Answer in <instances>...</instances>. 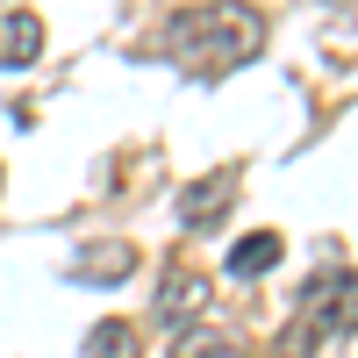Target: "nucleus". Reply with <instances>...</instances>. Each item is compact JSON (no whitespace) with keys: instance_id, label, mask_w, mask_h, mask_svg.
Segmentation results:
<instances>
[{"instance_id":"2","label":"nucleus","mask_w":358,"mask_h":358,"mask_svg":"<svg viewBox=\"0 0 358 358\" xmlns=\"http://www.w3.org/2000/svg\"><path fill=\"white\" fill-rule=\"evenodd\" d=\"M301 315H294V351H308L322 337H351L358 330V273L351 265H322V273L301 287V301H294Z\"/></svg>"},{"instance_id":"1","label":"nucleus","mask_w":358,"mask_h":358,"mask_svg":"<svg viewBox=\"0 0 358 358\" xmlns=\"http://www.w3.org/2000/svg\"><path fill=\"white\" fill-rule=\"evenodd\" d=\"M258 50H265V15L244 8V0H208V8L172 15V29H165V57L187 79H201V86L229 79L236 65H251Z\"/></svg>"},{"instance_id":"7","label":"nucleus","mask_w":358,"mask_h":358,"mask_svg":"<svg viewBox=\"0 0 358 358\" xmlns=\"http://www.w3.org/2000/svg\"><path fill=\"white\" fill-rule=\"evenodd\" d=\"M280 229H251V236H236V244H229V280H265V273H273V265H280Z\"/></svg>"},{"instance_id":"6","label":"nucleus","mask_w":358,"mask_h":358,"mask_svg":"<svg viewBox=\"0 0 358 358\" xmlns=\"http://www.w3.org/2000/svg\"><path fill=\"white\" fill-rule=\"evenodd\" d=\"M43 57V22L29 8H0V72H22Z\"/></svg>"},{"instance_id":"3","label":"nucleus","mask_w":358,"mask_h":358,"mask_svg":"<svg viewBox=\"0 0 358 358\" xmlns=\"http://www.w3.org/2000/svg\"><path fill=\"white\" fill-rule=\"evenodd\" d=\"M236 187H244V172H236V165L187 179V194L172 201L179 229H187V236H208V229H222V222H229V208H236Z\"/></svg>"},{"instance_id":"9","label":"nucleus","mask_w":358,"mask_h":358,"mask_svg":"<svg viewBox=\"0 0 358 358\" xmlns=\"http://www.w3.org/2000/svg\"><path fill=\"white\" fill-rule=\"evenodd\" d=\"M236 344L229 337H215V330H201V322H194V330H179V344H172V358H229Z\"/></svg>"},{"instance_id":"4","label":"nucleus","mask_w":358,"mask_h":358,"mask_svg":"<svg viewBox=\"0 0 358 358\" xmlns=\"http://www.w3.org/2000/svg\"><path fill=\"white\" fill-rule=\"evenodd\" d=\"M208 301H215V280L201 273V265L172 258L158 273V322H172V330H194V322L208 315Z\"/></svg>"},{"instance_id":"8","label":"nucleus","mask_w":358,"mask_h":358,"mask_svg":"<svg viewBox=\"0 0 358 358\" xmlns=\"http://www.w3.org/2000/svg\"><path fill=\"white\" fill-rule=\"evenodd\" d=\"M143 351V337L129 330V322H94V330H86V344H79V358H136Z\"/></svg>"},{"instance_id":"5","label":"nucleus","mask_w":358,"mask_h":358,"mask_svg":"<svg viewBox=\"0 0 358 358\" xmlns=\"http://www.w3.org/2000/svg\"><path fill=\"white\" fill-rule=\"evenodd\" d=\"M72 287H122L129 273H136V244H122V236H101V244H86V251H72Z\"/></svg>"}]
</instances>
